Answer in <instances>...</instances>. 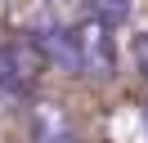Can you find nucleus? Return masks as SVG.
<instances>
[{
  "instance_id": "4",
  "label": "nucleus",
  "mask_w": 148,
  "mask_h": 143,
  "mask_svg": "<svg viewBox=\"0 0 148 143\" xmlns=\"http://www.w3.org/2000/svg\"><path fill=\"white\" fill-rule=\"evenodd\" d=\"M90 18H99L108 27H121L130 18V0H90Z\"/></svg>"
},
{
  "instance_id": "3",
  "label": "nucleus",
  "mask_w": 148,
  "mask_h": 143,
  "mask_svg": "<svg viewBox=\"0 0 148 143\" xmlns=\"http://www.w3.org/2000/svg\"><path fill=\"white\" fill-rule=\"evenodd\" d=\"M27 125H32V143H81L76 130H72V121H67V112L58 103H49V98L32 103Z\"/></svg>"
},
{
  "instance_id": "1",
  "label": "nucleus",
  "mask_w": 148,
  "mask_h": 143,
  "mask_svg": "<svg viewBox=\"0 0 148 143\" xmlns=\"http://www.w3.org/2000/svg\"><path fill=\"white\" fill-rule=\"evenodd\" d=\"M40 72H45V54L36 49V40H5L0 45V107L27 103Z\"/></svg>"
},
{
  "instance_id": "2",
  "label": "nucleus",
  "mask_w": 148,
  "mask_h": 143,
  "mask_svg": "<svg viewBox=\"0 0 148 143\" xmlns=\"http://www.w3.org/2000/svg\"><path fill=\"white\" fill-rule=\"evenodd\" d=\"M72 49H76V72L103 80L117 72V45H112V27L99 18H81L72 22Z\"/></svg>"
},
{
  "instance_id": "5",
  "label": "nucleus",
  "mask_w": 148,
  "mask_h": 143,
  "mask_svg": "<svg viewBox=\"0 0 148 143\" xmlns=\"http://www.w3.org/2000/svg\"><path fill=\"white\" fill-rule=\"evenodd\" d=\"M135 67H139V76H148V31L135 36Z\"/></svg>"
}]
</instances>
